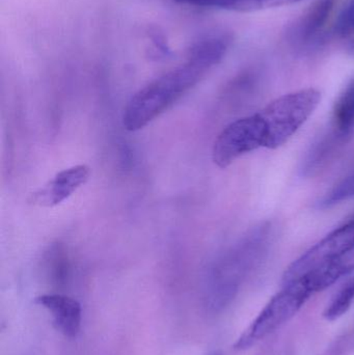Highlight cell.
<instances>
[{
    "label": "cell",
    "mask_w": 354,
    "mask_h": 355,
    "mask_svg": "<svg viewBox=\"0 0 354 355\" xmlns=\"http://www.w3.org/2000/svg\"><path fill=\"white\" fill-rule=\"evenodd\" d=\"M354 271V214L287 268L283 284L311 294L324 291Z\"/></svg>",
    "instance_id": "obj_3"
},
{
    "label": "cell",
    "mask_w": 354,
    "mask_h": 355,
    "mask_svg": "<svg viewBox=\"0 0 354 355\" xmlns=\"http://www.w3.org/2000/svg\"><path fill=\"white\" fill-rule=\"evenodd\" d=\"M89 176L91 168L85 164L66 168L33 192L29 202L48 208L57 206L85 185L89 181Z\"/></svg>",
    "instance_id": "obj_7"
},
{
    "label": "cell",
    "mask_w": 354,
    "mask_h": 355,
    "mask_svg": "<svg viewBox=\"0 0 354 355\" xmlns=\"http://www.w3.org/2000/svg\"><path fill=\"white\" fill-rule=\"evenodd\" d=\"M335 0H316L289 26L287 39L299 50L315 47L334 10Z\"/></svg>",
    "instance_id": "obj_6"
},
{
    "label": "cell",
    "mask_w": 354,
    "mask_h": 355,
    "mask_svg": "<svg viewBox=\"0 0 354 355\" xmlns=\"http://www.w3.org/2000/svg\"><path fill=\"white\" fill-rule=\"evenodd\" d=\"M272 240V223H260L213 263L204 287V302L210 312H220L232 302L243 282L267 254Z\"/></svg>",
    "instance_id": "obj_2"
},
{
    "label": "cell",
    "mask_w": 354,
    "mask_h": 355,
    "mask_svg": "<svg viewBox=\"0 0 354 355\" xmlns=\"http://www.w3.org/2000/svg\"><path fill=\"white\" fill-rule=\"evenodd\" d=\"M320 100L321 94L318 89H301L274 100L257 112L264 148L274 150L285 145L313 114Z\"/></svg>",
    "instance_id": "obj_4"
},
{
    "label": "cell",
    "mask_w": 354,
    "mask_h": 355,
    "mask_svg": "<svg viewBox=\"0 0 354 355\" xmlns=\"http://www.w3.org/2000/svg\"><path fill=\"white\" fill-rule=\"evenodd\" d=\"M354 302V277L349 279L333 298L324 312L326 320L335 321L346 314Z\"/></svg>",
    "instance_id": "obj_11"
},
{
    "label": "cell",
    "mask_w": 354,
    "mask_h": 355,
    "mask_svg": "<svg viewBox=\"0 0 354 355\" xmlns=\"http://www.w3.org/2000/svg\"><path fill=\"white\" fill-rule=\"evenodd\" d=\"M354 198V174L345 178L318 202L320 208H328L339 202Z\"/></svg>",
    "instance_id": "obj_13"
},
{
    "label": "cell",
    "mask_w": 354,
    "mask_h": 355,
    "mask_svg": "<svg viewBox=\"0 0 354 355\" xmlns=\"http://www.w3.org/2000/svg\"><path fill=\"white\" fill-rule=\"evenodd\" d=\"M35 304L51 314L54 327L64 337L74 339L78 336L82 310L76 300L64 294H44L35 298Z\"/></svg>",
    "instance_id": "obj_8"
},
{
    "label": "cell",
    "mask_w": 354,
    "mask_h": 355,
    "mask_svg": "<svg viewBox=\"0 0 354 355\" xmlns=\"http://www.w3.org/2000/svg\"><path fill=\"white\" fill-rule=\"evenodd\" d=\"M354 130V78L337 99L333 112V132L339 143L345 141Z\"/></svg>",
    "instance_id": "obj_10"
},
{
    "label": "cell",
    "mask_w": 354,
    "mask_h": 355,
    "mask_svg": "<svg viewBox=\"0 0 354 355\" xmlns=\"http://www.w3.org/2000/svg\"><path fill=\"white\" fill-rule=\"evenodd\" d=\"M354 352V327L339 338L324 355H348Z\"/></svg>",
    "instance_id": "obj_14"
},
{
    "label": "cell",
    "mask_w": 354,
    "mask_h": 355,
    "mask_svg": "<svg viewBox=\"0 0 354 355\" xmlns=\"http://www.w3.org/2000/svg\"><path fill=\"white\" fill-rule=\"evenodd\" d=\"M209 355H222V354H220V352H212V354H209Z\"/></svg>",
    "instance_id": "obj_15"
},
{
    "label": "cell",
    "mask_w": 354,
    "mask_h": 355,
    "mask_svg": "<svg viewBox=\"0 0 354 355\" xmlns=\"http://www.w3.org/2000/svg\"><path fill=\"white\" fill-rule=\"evenodd\" d=\"M186 6L218 8L230 12H251L297 3L303 0H176Z\"/></svg>",
    "instance_id": "obj_9"
},
{
    "label": "cell",
    "mask_w": 354,
    "mask_h": 355,
    "mask_svg": "<svg viewBox=\"0 0 354 355\" xmlns=\"http://www.w3.org/2000/svg\"><path fill=\"white\" fill-rule=\"evenodd\" d=\"M311 296L301 286L295 284L283 285L282 290L270 300L257 318L238 338L234 349L245 352L269 337L290 321Z\"/></svg>",
    "instance_id": "obj_5"
},
{
    "label": "cell",
    "mask_w": 354,
    "mask_h": 355,
    "mask_svg": "<svg viewBox=\"0 0 354 355\" xmlns=\"http://www.w3.org/2000/svg\"><path fill=\"white\" fill-rule=\"evenodd\" d=\"M230 44L228 35H211L197 42L184 64L158 77L129 100L123 114L124 128L131 132L141 130L163 114L222 62Z\"/></svg>",
    "instance_id": "obj_1"
},
{
    "label": "cell",
    "mask_w": 354,
    "mask_h": 355,
    "mask_svg": "<svg viewBox=\"0 0 354 355\" xmlns=\"http://www.w3.org/2000/svg\"><path fill=\"white\" fill-rule=\"evenodd\" d=\"M335 35L354 51V0L343 8L334 27Z\"/></svg>",
    "instance_id": "obj_12"
}]
</instances>
